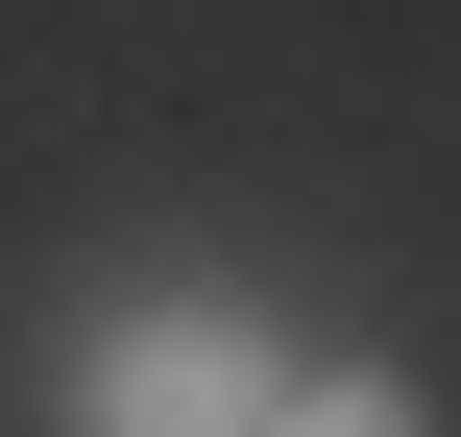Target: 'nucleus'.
<instances>
[{
    "mask_svg": "<svg viewBox=\"0 0 461 437\" xmlns=\"http://www.w3.org/2000/svg\"><path fill=\"white\" fill-rule=\"evenodd\" d=\"M292 414V365L219 316V292H170V316H122L97 365H73V437H267Z\"/></svg>",
    "mask_w": 461,
    "mask_h": 437,
    "instance_id": "obj_1",
    "label": "nucleus"
},
{
    "mask_svg": "<svg viewBox=\"0 0 461 437\" xmlns=\"http://www.w3.org/2000/svg\"><path fill=\"white\" fill-rule=\"evenodd\" d=\"M267 437H438V414H413L389 365H292V414H267Z\"/></svg>",
    "mask_w": 461,
    "mask_h": 437,
    "instance_id": "obj_2",
    "label": "nucleus"
}]
</instances>
